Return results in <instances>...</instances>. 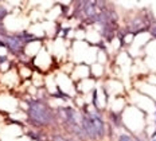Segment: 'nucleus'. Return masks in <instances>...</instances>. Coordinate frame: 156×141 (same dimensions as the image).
Here are the masks:
<instances>
[{
	"instance_id": "5",
	"label": "nucleus",
	"mask_w": 156,
	"mask_h": 141,
	"mask_svg": "<svg viewBox=\"0 0 156 141\" xmlns=\"http://www.w3.org/2000/svg\"><path fill=\"white\" fill-rule=\"evenodd\" d=\"M7 14H8V8L4 7V5H0V20H3L7 16Z\"/></svg>"
},
{
	"instance_id": "2",
	"label": "nucleus",
	"mask_w": 156,
	"mask_h": 141,
	"mask_svg": "<svg viewBox=\"0 0 156 141\" xmlns=\"http://www.w3.org/2000/svg\"><path fill=\"white\" fill-rule=\"evenodd\" d=\"M93 122L94 130H96V136L97 139H102L104 134H105V122H104L102 117L98 113H87Z\"/></svg>"
},
{
	"instance_id": "6",
	"label": "nucleus",
	"mask_w": 156,
	"mask_h": 141,
	"mask_svg": "<svg viewBox=\"0 0 156 141\" xmlns=\"http://www.w3.org/2000/svg\"><path fill=\"white\" fill-rule=\"evenodd\" d=\"M53 140H54V141H71V140L65 139V137H62V136H58V134H57V136H54V137H53Z\"/></svg>"
},
{
	"instance_id": "8",
	"label": "nucleus",
	"mask_w": 156,
	"mask_h": 141,
	"mask_svg": "<svg viewBox=\"0 0 156 141\" xmlns=\"http://www.w3.org/2000/svg\"><path fill=\"white\" fill-rule=\"evenodd\" d=\"M71 141H74V140H71Z\"/></svg>"
},
{
	"instance_id": "1",
	"label": "nucleus",
	"mask_w": 156,
	"mask_h": 141,
	"mask_svg": "<svg viewBox=\"0 0 156 141\" xmlns=\"http://www.w3.org/2000/svg\"><path fill=\"white\" fill-rule=\"evenodd\" d=\"M54 111L42 101H32L28 106V120L32 125L44 126L54 121Z\"/></svg>"
},
{
	"instance_id": "7",
	"label": "nucleus",
	"mask_w": 156,
	"mask_h": 141,
	"mask_svg": "<svg viewBox=\"0 0 156 141\" xmlns=\"http://www.w3.org/2000/svg\"><path fill=\"white\" fill-rule=\"evenodd\" d=\"M152 141H156V139H152Z\"/></svg>"
},
{
	"instance_id": "4",
	"label": "nucleus",
	"mask_w": 156,
	"mask_h": 141,
	"mask_svg": "<svg viewBox=\"0 0 156 141\" xmlns=\"http://www.w3.org/2000/svg\"><path fill=\"white\" fill-rule=\"evenodd\" d=\"M119 141H140V140L135 139V137L129 136V134H120V136H119Z\"/></svg>"
},
{
	"instance_id": "3",
	"label": "nucleus",
	"mask_w": 156,
	"mask_h": 141,
	"mask_svg": "<svg viewBox=\"0 0 156 141\" xmlns=\"http://www.w3.org/2000/svg\"><path fill=\"white\" fill-rule=\"evenodd\" d=\"M81 126H82V129H83V132H85L87 139H92V140L97 139L96 130H94L93 122H92V120H90L89 114H86V116H82V118H81Z\"/></svg>"
}]
</instances>
